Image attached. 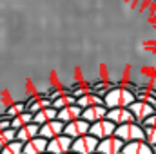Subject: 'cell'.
Masks as SVG:
<instances>
[{"mask_svg": "<svg viewBox=\"0 0 156 154\" xmlns=\"http://www.w3.org/2000/svg\"><path fill=\"white\" fill-rule=\"evenodd\" d=\"M136 102L134 93L125 87V85H118L115 89H111L105 96H104V103L109 109H120V107H131V103Z\"/></svg>", "mask_w": 156, "mask_h": 154, "instance_id": "6da1fadb", "label": "cell"}, {"mask_svg": "<svg viewBox=\"0 0 156 154\" xmlns=\"http://www.w3.org/2000/svg\"><path fill=\"white\" fill-rule=\"evenodd\" d=\"M120 140H123L125 143L129 142H142L145 140V127L138 121H131V123H123L116 127V134Z\"/></svg>", "mask_w": 156, "mask_h": 154, "instance_id": "7a4b0ae2", "label": "cell"}, {"mask_svg": "<svg viewBox=\"0 0 156 154\" xmlns=\"http://www.w3.org/2000/svg\"><path fill=\"white\" fill-rule=\"evenodd\" d=\"M100 140L94 138L93 134H83L73 142V152L76 154H94L98 152Z\"/></svg>", "mask_w": 156, "mask_h": 154, "instance_id": "3957f363", "label": "cell"}, {"mask_svg": "<svg viewBox=\"0 0 156 154\" xmlns=\"http://www.w3.org/2000/svg\"><path fill=\"white\" fill-rule=\"evenodd\" d=\"M116 127L118 125L115 123V121H111L109 118H105V120H100V121L91 123L89 134H93V136L98 138V140H105V138L116 134Z\"/></svg>", "mask_w": 156, "mask_h": 154, "instance_id": "277c9868", "label": "cell"}, {"mask_svg": "<svg viewBox=\"0 0 156 154\" xmlns=\"http://www.w3.org/2000/svg\"><path fill=\"white\" fill-rule=\"evenodd\" d=\"M131 113L134 114V120L138 121V123H142L144 125V121L147 120V118H151L153 114H156V107L154 105H151V103H147V102H144V100H136L134 103H131Z\"/></svg>", "mask_w": 156, "mask_h": 154, "instance_id": "5b68a950", "label": "cell"}, {"mask_svg": "<svg viewBox=\"0 0 156 154\" xmlns=\"http://www.w3.org/2000/svg\"><path fill=\"white\" fill-rule=\"evenodd\" d=\"M73 138L62 134V136H56L53 140H49V145H47V152L49 154H67L73 151Z\"/></svg>", "mask_w": 156, "mask_h": 154, "instance_id": "8992f818", "label": "cell"}, {"mask_svg": "<svg viewBox=\"0 0 156 154\" xmlns=\"http://www.w3.org/2000/svg\"><path fill=\"white\" fill-rule=\"evenodd\" d=\"M125 147V142L120 140L118 136H109L105 140H100L98 152L100 154H122Z\"/></svg>", "mask_w": 156, "mask_h": 154, "instance_id": "52a82bcc", "label": "cell"}, {"mask_svg": "<svg viewBox=\"0 0 156 154\" xmlns=\"http://www.w3.org/2000/svg\"><path fill=\"white\" fill-rule=\"evenodd\" d=\"M64 131H66V123L62 120H58V118L47 121L45 125H40V136L45 138V140H53L56 136H62Z\"/></svg>", "mask_w": 156, "mask_h": 154, "instance_id": "ba28073f", "label": "cell"}, {"mask_svg": "<svg viewBox=\"0 0 156 154\" xmlns=\"http://www.w3.org/2000/svg\"><path fill=\"white\" fill-rule=\"evenodd\" d=\"M89 129H91V123H89L87 120L80 118V120L71 121V123H66V131H64V134L69 136V138H73V140H76V138L83 136V134H89Z\"/></svg>", "mask_w": 156, "mask_h": 154, "instance_id": "9c48e42d", "label": "cell"}, {"mask_svg": "<svg viewBox=\"0 0 156 154\" xmlns=\"http://www.w3.org/2000/svg\"><path fill=\"white\" fill-rule=\"evenodd\" d=\"M109 114V107L105 103H100V105H93V107H87L83 109V114L82 118L87 120L89 123H94V121H100V120H105Z\"/></svg>", "mask_w": 156, "mask_h": 154, "instance_id": "30bf717a", "label": "cell"}, {"mask_svg": "<svg viewBox=\"0 0 156 154\" xmlns=\"http://www.w3.org/2000/svg\"><path fill=\"white\" fill-rule=\"evenodd\" d=\"M107 118L111 121H115L116 125H123V123H131V121H136L134 114L131 113L129 107H120V109H109V114Z\"/></svg>", "mask_w": 156, "mask_h": 154, "instance_id": "8fae6325", "label": "cell"}, {"mask_svg": "<svg viewBox=\"0 0 156 154\" xmlns=\"http://www.w3.org/2000/svg\"><path fill=\"white\" fill-rule=\"evenodd\" d=\"M37 136H40V125H37L35 121L27 123V125H24L16 131V140L22 142V143H27V142L35 140Z\"/></svg>", "mask_w": 156, "mask_h": 154, "instance_id": "7c38bea8", "label": "cell"}, {"mask_svg": "<svg viewBox=\"0 0 156 154\" xmlns=\"http://www.w3.org/2000/svg\"><path fill=\"white\" fill-rule=\"evenodd\" d=\"M82 114H83V109L78 103H73V105H67L58 111V120H62L64 123H71L75 120H80Z\"/></svg>", "mask_w": 156, "mask_h": 154, "instance_id": "4fadbf2b", "label": "cell"}, {"mask_svg": "<svg viewBox=\"0 0 156 154\" xmlns=\"http://www.w3.org/2000/svg\"><path fill=\"white\" fill-rule=\"evenodd\" d=\"M122 154H154V147L149 145L145 140H142V142H129V143H125Z\"/></svg>", "mask_w": 156, "mask_h": 154, "instance_id": "5bb4252c", "label": "cell"}, {"mask_svg": "<svg viewBox=\"0 0 156 154\" xmlns=\"http://www.w3.org/2000/svg\"><path fill=\"white\" fill-rule=\"evenodd\" d=\"M47 145H49V140L37 136L35 140L24 143V154H45L47 152Z\"/></svg>", "mask_w": 156, "mask_h": 154, "instance_id": "9a60e30c", "label": "cell"}, {"mask_svg": "<svg viewBox=\"0 0 156 154\" xmlns=\"http://www.w3.org/2000/svg\"><path fill=\"white\" fill-rule=\"evenodd\" d=\"M56 118H58V109H55V107H47V109H42L40 113H37L35 118H33V121H35L37 125H45L47 121L56 120Z\"/></svg>", "mask_w": 156, "mask_h": 154, "instance_id": "2e32d148", "label": "cell"}, {"mask_svg": "<svg viewBox=\"0 0 156 154\" xmlns=\"http://www.w3.org/2000/svg\"><path fill=\"white\" fill-rule=\"evenodd\" d=\"M76 103L82 107V109H87V107H93V105H100V103H104V98L98 96V94L87 93V94H83V96L76 98Z\"/></svg>", "mask_w": 156, "mask_h": 154, "instance_id": "e0dca14e", "label": "cell"}, {"mask_svg": "<svg viewBox=\"0 0 156 154\" xmlns=\"http://www.w3.org/2000/svg\"><path fill=\"white\" fill-rule=\"evenodd\" d=\"M73 103H76V98L73 96V94H66L64 91H62V96H58L55 102H53V107L55 109H64V107H67V105H73Z\"/></svg>", "mask_w": 156, "mask_h": 154, "instance_id": "ac0fdd59", "label": "cell"}, {"mask_svg": "<svg viewBox=\"0 0 156 154\" xmlns=\"http://www.w3.org/2000/svg\"><path fill=\"white\" fill-rule=\"evenodd\" d=\"M33 118H35V116L31 114V113H27V111H26V113H22V114H18V116H15V118H13L11 127L18 131L20 127H24V125H27V123H33Z\"/></svg>", "mask_w": 156, "mask_h": 154, "instance_id": "d6986e66", "label": "cell"}, {"mask_svg": "<svg viewBox=\"0 0 156 154\" xmlns=\"http://www.w3.org/2000/svg\"><path fill=\"white\" fill-rule=\"evenodd\" d=\"M4 113L9 116V118H15V116L22 114V113H26V102H15V103H11Z\"/></svg>", "mask_w": 156, "mask_h": 154, "instance_id": "ffe728a7", "label": "cell"}, {"mask_svg": "<svg viewBox=\"0 0 156 154\" xmlns=\"http://www.w3.org/2000/svg\"><path fill=\"white\" fill-rule=\"evenodd\" d=\"M16 140V129H5V131H2L0 132V149L2 147H5L7 143H11V142H15Z\"/></svg>", "mask_w": 156, "mask_h": 154, "instance_id": "44dd1931", "label": "cell"}, {"mask_svg": "<svg viewBox=\"0 0 156 154\" xmlns=\"http://www.w3.org/2000/svg\"><path fill=\"white\" fill-rule=\"evenodd\" d=\"M2 154H24V143L15 140V142L7 143L5 147H2Z\"/></svg>", "mask_w": 156, "mask_h": 154, "instance_id": "7402d4cb", "label": "cell"}, {"mask_svg": "<svg viewBox=\"0 0 156 154\" xmlns=\"http://www.w3.org/2000/svg\"><path fill=\"white\" fill-rule=\"evenodd\" d=\"M144 127H145V142L156 147V127H147V125H144Z\"/></svg>", "mask_w": 156, "mask_h": 154, "instance_id": "603a6c76", "label": "cell"}, {"mask_svg": "<svg viewBox=\"0 0 156 154\" xmlns=\"http://www.w3.org/2000/svg\"><path fill=\"white\" fill-rule=\"evenodd\" d=\"M144 125H147V127H156V114H153L151 118H147V120L144 121Z\"/></svg>", "mask_w": 156, "mask_h": 154, "instance_id": "cb8c5ba5", "label": "cell"}, {"mask_svg": "<svg viewBox=\"0 0 156 154\" xmlns=\"http://www.w3.org/2000/svg\"><path fill=\"white\" fill-rule=\"evenodd\" d=\"M67 154H76V152H73V151H71V152H67Z\"/></svg>", "mask_w": 156, "mask_h": 154, "instance_id": "d4e9b609", "label": "cell"}, {"mask_svg": "<svg viewBox=\"0 0 156 154\" xmlns=\"http://www.w3.org/2000/svg\"><path fill=\"white\" fill-rule=\"evenodd\" d=\"M154 154H156V147H154Z\"/></svg>", "mask_w": 156, "mask_h": 154, "instance_id": "484cf974", "label": "cell"}, {"mask_svg": "<svg viewBox=\"0 0 156 154\" xmlns=\"http://www.w3.org/2000/svg\"><path fill=\"white\" fill-rule=\"evenodd\" d=\"M0 154H2V149H0Z\"/></svg>", "mask_w": 156, "mask_h": 154, "instance_id": "4316f807", "label": "cell"}, {"mask_svg": "<svg viewBox=\"0 0 156 154\" xmlns=\"http://www.w3.org/2000/svg\"><path fill=\"white\" fill-rule=\"evenodd\" d=\"M94 154H100V152H94Z\"/></svg>", "mask_w": 156, "mask_h": 154, "instance_id": "83f0119b", "label": "cell"}, {"mask_svg": "<svg viewBox=\"0 0 156 154\" xmlns=\"http://www.w3.org/2000/svg\"><path fill=\"white\" fill-rule=\"evenodd\" d=\"M45 154H49V152H45Z\"/></svg>", "mask_w": 156, "mask_h": 154, "instance_id": "f1b7e54d", "label": "cell"}]
</instances>
